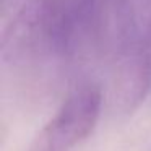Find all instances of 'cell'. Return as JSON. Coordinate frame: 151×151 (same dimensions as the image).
I'll return each instance as SVG.
<instances>
[{"mask_svg": "<svg viewBox=\"0 0 151 151\" xmlns=\"http://www.w3.org/2000/svg\"><path fill=\"white\" fill-rule=\"evenodd\" d=\"M72 39L73 17L65 0H29L8 24L2 55L12 65H44L63 59Z\"/></svg>", "mask_w": 151, "mask_h": 151, "instance_id": "cell-1", "label": "cell"}, {"mask_svg": "<svg viewBox=\"0 0 151 151\" xmlns=\"http://www.w3.org/2000/svg\"><path fill=\"white\" fill-rule=\"evenodd\" d=\"M102 94L93 83L76 86L37 132L28 151H75L96 128Z\"/></svg>", "mask_w": 151, "mask_h": 151, "instance_id": "cell-2", "label": "cell"}, {"mask_svg": "<svg viewBox=\"0 0 151 151\" xmlns=\"http://www.w3.org/2000/svg\"><path fill=\"white\" fill-rule=\"evenodd\" d=\"M141 59L145 60V63H146V67L150 68V72H151V44L148 46V49L145 50L143 54H141Z\"/></svg>", "mask_w": 151, "mask_h": 151, "instance_id": "cell-3", "label": "cell"}]
</instances>
